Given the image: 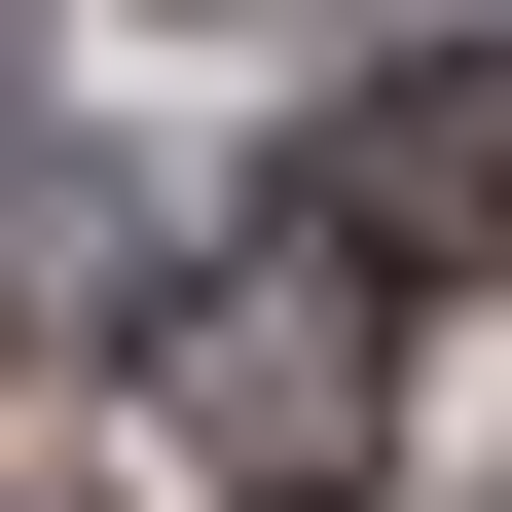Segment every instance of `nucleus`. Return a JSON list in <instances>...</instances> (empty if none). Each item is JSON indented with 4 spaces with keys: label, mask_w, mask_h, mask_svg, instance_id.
<instances>
[{
    "label": "nucleus",
    "mask_w": 512,
    "mask_h": 512,
    "mask_svg": "<svg viewBox=\"0 0 512 512\" xmlns=\"http://www.w3.org/2000/svg\"><path fill=\"white\" fill-rule=\"evenodd\" d=\"M0 512H74V476H0Z\"/></svg>",
    "instance_id": "20e7f679"
},
{
    "label": "nucleus",
    "mask_w": 512,
    "mask_h": 512,
    "mask_svg": "<svg viewBox=\"0 0 512 512\" xmlns=\"http://www.w3.org/2000/svg\"><path fill=\"white\" fill-rule=\"evenodd\" d=\"M183 439L330 512V476H366V256H256V293H183Z\"/></svg>",
    "instance_id": "f03ea898"
},
{
    "label": "nucleus",
    "mask_w": 512,
    "mask_h": 512,
    "mask_svg": "<svg viewBox=\"0 0 512 512\" xmlns=\"http://www.w3.org/2000/svg\"><path fill=\"white\" fill-rule=\"evenodd\" d=\"M183 37H330V0H183Z\"/></svg>",
    "instance_id": "7ed1b4c3"
},
{
    "label": "nucleus",
    "mask_w": 512,
    "mask_h": 512,
    "mask_svg": "<svg viewBox=\"0 0 512 512\" xmlns=\"http://www.w3.org/2000/svg\"><path fill=\"white\" fill-rule=\"evenodd\" d=\"M293 256H366V293H476L512 256V37H403V74L330 110V220Z\"/></svg>",
    "instance_id": "f257e3e1"
}]
</instances>
